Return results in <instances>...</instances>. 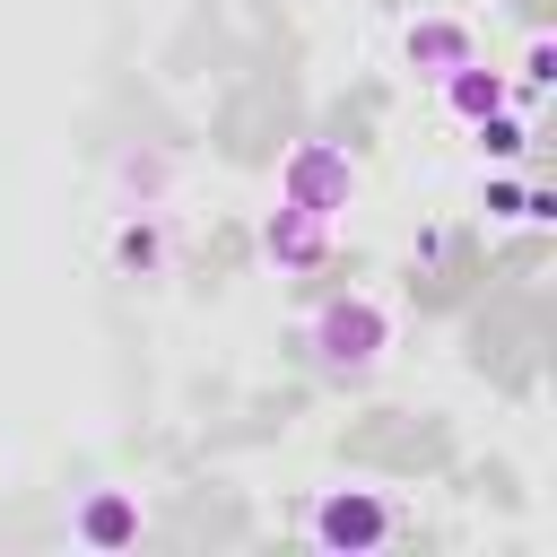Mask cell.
<instances>
[{"mask_svg":"<svg viewBox=\"0 0 557 557\" xmlns=\"http://www.w3.org/2000/svg\"><path fill=\"white\" fill-rule=\"evenodd\" d=\"M383 339H392V322H383L374 296H331L322 322H313V357L331 374H374L383 366Z\"/></svg>","mask_w":557,"mask_h":557,"instance_id":"6da1fadb","label":"cell"},{"mask_svg":"<svg viewBox=\"0 0 557 557\" xmlns=\"http://www.w3.org/2000/svg\"><path fill=\"white\" fill-rule=\"evenodd\" d=\"M287 191H313V200H296V209H305V218H331V209L357 191V165H348L339 148H322V139H313V148H296V165H287Z\"/></svg>","mask_w":557,"mask_h":557,"instance_id":"7a4b0ae2","label":"cell"},{"mask_svg":"<svg viewBox=\"0 0 557 557\" xmlns=\"http://www.w3.org/2000/svg\"><path fill=\"white\" fill-rule=\"evenodd\" d=\"M392 531V513L374 505V496H331L322 513H313V540H331V548H366V540H383Z\"/></svg>","mask_w":557,"mask_h":557,"instance_id":"3957f363","label":"cell"},{"mask_svg":"<svg viewBox=\"0 0 557 557\" xmlns=\"http://www.w3.org/2000/svg\"><path fill=\"white\" fill-rule=\"evenodd\" d=\"M409 61H444L435 78H453L470 61V44H461V26H409Z\"/></svg>","mask_w":557,"mask_h":557,"instance_id":"277c9868","label":"cell"},{"mask_svg":"<svg viewBox=\"0 0 557 557\" xmlns=\"http://www.w3.org/2000/svg\"><path fill=\"white\" fill-rule=\"evenodd\" d=\"M87 531H96V540H122V531H131V513H122V505H96V513H87Z\"/></svg>","mask_w":557,"mask_h":557,"instance_id":"5b68a950","label":"cell"}]
</instances>
